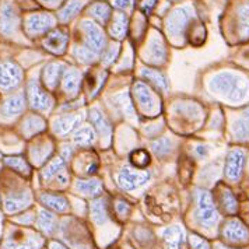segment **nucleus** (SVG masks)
I'll use <instances>...</instances> for the list:
<instances>
[{
	"label": "nucleus",
	"instance_id": "obj_1",
	"mask_svg": "<svg viewBox=\"0 0 249 249\" xmlns=\"http://www.w3.org/2000/svg\"><path fill=\"white\" fill-rule=\"evenodd\" d=\"M212 90L215 94H220L221 97L227 98L228 101L241 102L244 101L248 95L249 84L237 74L232 73H220L213 77Z\"/></svg>",
	"mask_w": 249,
	"mask_h": 249
},
{
	"label": "nucleus",
	"instance_id": "obj_2",
	"mask_svg": "<svg viewBox=\"0 0 249 249\" xmlns=\"http://www.w3.org/2000/svg\"><path fill=\"white\" fill-rule=\"evenodd\" d=\"M196 218L204 228H212L218 221V212L213 196L207 191H196Z\"/></svg>",
	"mask_w": 249,
	"mask_h": 249
},
{
	"label": "nucleus",
	"instance_id": "obj_3",
	"mask_svg": "<svg viewBox=\"0 0 249 249\" xmlns=\"http://www.w3.org/2000/svg\"><path fill=\"white\" fill-rule=\"evenodd\" d=\"M81 30L84 34V46L90 49L92 53L98 56L107 49V38L98 24L86 20L81 24Z\"/></svg>",
	"mask_w": 249,
	"mask_h": 249
},
{
	"label": "nucleus",
	"instance_id": "obj_4",
	"mask_svg": "<svg viewBox=\"0 0 249 249\" xmlns=\"http://www.w3.org/2000/svg\"><path fill=\"white\" fill-rule=\"evenodd\" d=\"M191 18H192V13L189 7H181L171 13L167 18V25H165L168 36H171L174 41L177 38L183 36Z\"/></svg>",
	"mask_w": 249,
	"mask_h": 249
},
{
	"label": "nucleus",
	"instance_id": "obj_5",
	"mask_svg": "<svg viewBox=\"0 0 249 249\" xmlns=\"http://www.w3.org/2000/svg\"><path fill=\"white\" fill-rule=\"evenodd\" d=\"M133 92H135V98H136L140 109L146 115L153 116L159 112L160 105L157 104V97L146 83L136 81L133 84Z\"/></svg>",
	"mask_w": 249,
	"mask_h": 249
},
{
	"label": "nucleus",
	"instance_id": "obj_6",
	"mask_svg": "<svg viewBox=\"0 0 249 249\" xmlns=\"http://www.w3.org/2000/svg\"><path fill=\"white\" fill-rule=\"evenodd\" d=\"M55 23L56 18L49 13H33L25 18V33L30 36H38L53 30Z\"/></svg>",
	"mask_w": 249,
	"mask_h": 249
},
{
	"label": "nucleus",
	"instance_id": "obj_7",
	"mask_svg": "<svg viewBox=\"0 0 249 249\" xmlns=\"http://www.w3.org/2000/svg\"><path fill=\"white\" fill-rule=\"evenodd\" d=\"M151 179V174L148 171L133 170L130 167H124L119 172L118 177V185L124 191H133L143 185H146Z\"/></svg>",
	"mask_w": 249,
	"mask_h": 249
},
{
	"label": "nucleus",
	"instance_id": "obj_8",
	"mask_svg": "<svg viewBox=\"0 0 249 249\" xmlns=\"http://www.w3.org/2000/svg\"><path fill=\"white\" fill-rule=\"evenodd\" d=\"M27 97H28V102L31 105L33 109L36 111H49L53 107V98L49 92H46L39 84L38 81H30L28 87H27Z\"/></svg>",
	"mask_w": 249,
	"mask_h": 249
},
{
	"label": "nucleus",
	"instance_id": "obj_9",
	"mask_svg": "<svg viewBox=\"0 0 249 249\" xmlns=\"http://www.w3.org/2000/svg\"><path fill=\"white\" fill-rule=\"evenodd\" d=\"M221 235L230 244H247L249 242V228L238 218H230L224 223Z\"/></svg>",
	"mask_w": 249,
	"mask_h": 249
},
{
	"label": "nucleus",
	"instance_id": "obj_10",
	"mask_svg": "<svg viewBox=\"0 0 249 249\" xmlns=\"http://www.w3.org/2000/svg\"><path fill=\"white\" fill-rule=\"evenodd\" d=\"M23 81V70L14 62H3L0 63V89L1 90H13L18 87Z\"/></svg>",
	"mask_w": 249,
	"mask_h": 249
},
{
	"label": "nucleus",
	"instance_id": "obj_11",
	"mask_svg": "<svg viewBox=\"0 0 249 249\" xmlns=\"http://www.w3.org/2000/svg\"><path fill=\"white\" fill-rule=\"evenodd\" d=\"M69 44V34L65 28H53L46 34L44 39V46L46 51L55 53V55H62L66 52V48Z\"/></svg>",
	"mask_w": 249,
	"mask_h": 249
},
{
	"label": "nucleus",
	"instance_id": "obj_12",
	"mask_svg": "<svg viewBox=\"0 0 249 249\" xmlns=\"http://www.w3.org/2000/svg\"><path fill=\"white\" fill-rule=\"evenodd\" d=\"M245 164V153L241 148H234L228 153L226 160V177L230 181L237 182L241 178L242 168Z\"/></svg>",
	"mask_w": 249,
	"mask_h": 249
},
{
	"label": "nucleus",
	"instance_id": "obj_13",
	"mask_svg": "<svg viewBox=\"0 0 249 249\" xmlns=\"http://www.w3.org/2000/svg\"><path fill=\"white\" fill-rule=\"evenodd\" d=\"M18 14L14 6L9 1H4L0 7V33L4 35H12L18 27Z\"/></svg>",
	"mask_w": 249,
	"mask_h": 249
},
{
	"label": "nucleus",
	"instance_id": "obj_14",
	"mask_svg": "<svg viewBox=\"0 0 249 249\" xmlns=\"http://www.w3.org/2000/svg\"><path fill=\"white\" fill-rule=\"evenodd\" d=\"M65 65L63 63H49L46 65L44 71H42V83L48 90H55L57 87V84L60 83V80L65 74Z\"/></svg>",
	"mask_w": 249,
	"mask_h": 249
},
{
	"label": "nucleus",
	"instance_id": "obj_15",
	"mask_svg": "<svg viewBox=\"0 0 249 249\" xmlns=\"http://www.w3.org/2000/svg\"><path fill=\"white\" fill-rule=\"evenodd\" d=\"M24 108H25V97H24V94L18 92V94L9 97L3 102V105L0 108V113L6 118H14L23 112Z\"/></svg>",
	"mask_w": 249,
	"mask_h": 249
},
{
	"label": "nucleus",
	"instance_id": "obj_16",
	"mask_svg": "<svg viewBox=\"0 0 249 249\" xmlns=\"http://www.w3.org/2000/svg\"><path fill=\"white\" fill-rule=\"evenodd\" d=\"M74 168L77 170L79 174L91 177L98 170V159L91 151L81 153L79 156V159L76 160V162H74Z\"/></svg>",
	"mask_w": 249,
	"mask_h": 249
},
{
	"label": "nucleus",
	"instance_id": "obj_17",
	"mask_svg": "<svg viewBox=\"0 0 249 249\" xmlns=\"http://www.w3.org/2000/svg\"><path fill=\"white\" fill-rule=\"evenodd\" d=\"M164 242L168 249H185V231L179 226H174L164 230Z\"/></svg>",
	"mask_w": 249,
	"mask_h": 249
},
{
	"label": "nucleus",
	"instance_id": "obj_18",
	"mask_svg": "<svg viewBox=\"0 0 249 249\" xmlns=\"http://www.w3.org/2000/svg\"><path fill=\"white\" fill-rule=\"evenodd\" d=\"M39 202L44 204L46 209L56 212V213H65L69 209L68 199L57 193H42L39 196Z\"/></svg>",
	"mask_w": 249,
	"mask_h": 249
},
{
	"label": "nucleus",
	"instance_id": "obj_19",
	"mask_svg": "<svg viewBox=\"0 0 249 249\" xmlns=\"http://www.w3.org/2000/svg\"><path fill=\"white\" fill-rule=\"evenodd\" d=\"M129 28V20L124 13H115L111 17V23L108 27L109 35L115 39H124L127 34Z\"/></svg>",
	"mask_w": 249,
	"mask_h": 249
},
{
	"label": "nucleus",
	"instance_id": "obj_20",
	"mask_svg": "<svg viewBox=\"0 0 249 249\" xmlns=\"http://www.w3.org/2000/svg\"><path fill=\"white\" fill-rule=\"evenodd\" d=\"M81 73H80L77 69H68L63 74V79H62V87L63 91L70 95V97H74L77 95L80 89V84H81Z\"/></svg>",
	"mask_w": 249,
	"mask_h": 249
},
{
	"label": "nucleus",
	"instance_id": "obj_21",
	"mask_svg": "<svg viewBox=\"0 0 249 249\" xmlns=\"http://www.w3.org/2000/svg\"><path fill=\"white\" fill-rule=\"evenodd\" d=\"M148 55V62L151 63H156V65H161L165 62V57H167V51H165V45L162 42V39L160 38V35H154L153 39H150V44L147 48Z\"/></svg>",
	"mask_w": 249,
	"mask_h": 249
},
{
	"label": "nucleus",
	"instance_id": "obj_22",
	"mask_svg": "<svg viewBox=\"0 0 249 249\" xmlns=\"http://www.w3.org/2000/svg\"><path fill=\"white\" fill-rule=\"evenodd\" d=\"M81 122V118L76 116V115H65L57 118L53 122V132L57 136H66L68 133L73 132L77 124Z\"/></svg>",
	"mask_w": 249,
	"mask_h": 249
},
{
	"label": "nucleus",
	"instance_id": "obj_23",
	"mask_svg": "<svg viewBox=\"0 0 249 249\" xmlns=\"http://www.w3.org/2000/svg\"><path fill=\"white\" fill-rule=\"evenodd\" d=\"M30 204H31V195L30 193H23L20 196L13 195V196H9L4 200V212L10 213V214L18 213L24 209H27Z\"/></svg>",
	"mask_w": 249,
	"mask_h": 249
},
{
	"label": "nucleus",
	"instance_id": "obj_24",
	"mask_svg": "<svg viewBox=\"0 0 249 249\" xmlns=\"http://www.w3.org/2000/svg\"><path fill=\"white\" fill-rule=\"evenodd\" d=\"M84 0H69L68 3L60 9V12L57 13V18L62 23H68L70 20H73L81 9L84 7Z\"/></svg>",
	"mask_w": 249,
	"mask_h": 249
},
{
	"label": "nucleus",
	"instance_id": "obj_25",
	"mask_svg": "<svg viewBox=\"0 0 249 249\" xmlns=\"http://www.w3.org/2000/svg\"><path fill=\"white\" fill-rule=\"evenodd\" d=\"M90 121H91V124H94V127L98 130V133L101 135V137L107 139V140L111 137L112 127H111L109 122L107 121V118H105V116H104L98 109H91Z\"/></svg>",
	"mask_w": 249,
	"mask_h": 249
},
{
	"label": "nucleus",
	"instance_id": "obj_26",
	"mask_svg": "<svg viewBox=\"0 0 249 249\" xmlns=\"http://www.w3.org/2000/svg\"><path fill=\"white\" fill-rule=\"evenodd\" d=\"M63 171H66V162H65V160L62 159V157H59V159L52 160L45 168L42 170L41 178H42L44 182H51L52 179H56Z\"/></svg>",
	"mask_w": 249,
	"mask_h": 249
},
{
	"label": "nucleus",
	"instance_id": "obj_27",
	"mask_svg": "<svg viewBox=\"0 0 249 249\" xmlns=\"http://www.w3.org/2000/svg\"><path fill=\"white\" fill-rule=\"evenodd\" d=\"M143 77L150 81L157 90L167 91L168 90V80L165 77V74L162 71H160L157 69H143L142 70Z\"/></svg>",
	"mask_w": 249,
	"mask_h": 249
},
{
	"label": "nucleus",
	"instance_id": "obj_28",
	"mask_svg": "<svg viewBox=\"0 0 249 249\" xmlns=\"http://www.w3.org/2000/svg\"><path fill=\"white\" fill-rule=\"evenodd\" d=\"M76 188L83 195L92 196V197L100 196L102 191H104L101 182L98 181V179H94V178H90V179H79L77 183H76Z\"/></svg>",
	"mask_w": 249,
	"mask_h": 249
},
{
	"label": "nucleus",
	"instance_id": "obj_29",
	"mask_svg": "<svg viewBox=\"0 0 249 249\" xmlns=\"http://www.w3.org/2000/svg\"><path fill=\"white\" fill-rule=\"evenodd\" d=\"M89 14L92 18H95L100 24H107L109 21V18L112 17L111 6H108V4H105L102 1L92 3L89 7Z\"/></svg>",
	"mask_w": 249,
	"mask_h": 249
},
{
	"label": "nucleus",
	"instance_id": "obj_30",
	"mask_svg": "<svg viewBox=\"0 0 249 249\" xmlns=\"http://www.w3.org/2000/svg\"><path fill=\"white\" fill-rule=\"evenodd\" d=\"M218 199H220V204L223 207V210L226 212L227 214H235L238 210V202L234 196V193L231 192L228 188L223 186L220 188V195H218Z\"/></svg>",
	"mask_w": 249,
	"mask_h": 249
},
{
	"label": "nucleus",
	"instance_id": "obj_31",
	"mask_svg": "<svg viewBox=\"0 0 249 249\" xmlns=\"http://www.w3.org/2000/svg\"><path fill=\"white\" fill-rule=\"evenodd\" d=\"M38 227L39 230L45 234V235H51L53 234V231L56 230V217L53 213L48 212V210H41L38 214Z\"/></svg>",
	"mask_w": 249,
	"mask_h": 249
},
{
	"label": "nucleus",
	"instance_id": "obj_32",
	"mask_svg": "<svg viewBox=\"0 0 249 249\" xmlns=\"http://www.w3.org/2000/svg\"><path fill=\"white\" fill-rule=\"evenodd\" d=\"M45 129V121L41 118V116H36V115H31L28 116L25 121L23 122V133L24 136L31 137L42 132Z\"/></svg>",
	"mask_w": 249,
	"mask_h": 249
},
{
	"label": "nucleus",
	"instance_id": "obj_33",
	"mask_svg": "<svg viewBox=\"0 0 249 249\" xmlns=\"http://www.w3.org/2000/svg\"><path fill=\"white\" fill-rule=\"evenodd\" d=\"M91 217L97 224H104L108 220V204L105 199H97L91 203Z\"/></svg>",
	"mask_w": 249,
	"mask_h": 249
},
{
	"label": "nucleus",
	"instance_id": "obj_34",
	"mask_svg": "<svg viewBox=\"0 0 249 249\" xmlns=\"http://www.w3.org/2000/svg\"><path fill=\"white\" fill-rule=\"evenodd\" d=\"M4 164L7 167H10L16 172L21 174L24 177H30L31 174V167L27 162V160L21 157V156H13V157H6L4 159Z\"/></svg>",
	"mask_w": 249,
	"mask_h": 249
},
{
	"label": "nucleus",
	"instance_id": "obj_35",
	"mask_svg": "<svg viewBox=\"0 0 249 249\" xmlns=\"http://www.w3.org/2000/svg\"><path fill=\"white\" fill-rule=\"evenodd\" d=\"M73 140H74V143H76L77 146H83V147L91 146V144H94V142H95V132H94V129L90 127V126L80 127L79 130L74 133Z\"/></svg>",
	"mask_w": 249,
	"mask_h": 249
},
{
	"label": "nucleus",
	"instance_id": "obj_36",
	"mask_svg": "<svg viewBox=\"0 0 249 249\" xmlns=\"http://www.w3.org/2000/svg\"><path fill=\"white\" fill-rule=\"evenodd\" d=\"M232 133L239 140H249V109L245 111L242 118L235 121L232 126Z\"/></svg>",
	"mask_w": 249,
	"mask_h": 249
},
{
	"label": "nucleus",
	"instance_id": "obj_37",
	"mask_svg": "<svg viewBox=\"0 0 249 249\" xmlns=\"http://www.w3.org/2000/svg\"><path fill=\"white\" fill-rule=\"evenodd\" d=\"M130 164L136 170H144V168H147V165L150 164V154H148L147 150L139 148V150L132 151V154H130Z\"/></svg>",
	"mask_w": 249,
	"mask_h": 249
},
{
	"label": "nucleus",
	"instance_id": "obj_38",
	"mask_svg": "<svg viewBox=\"0 0 249 249\" xmlns=\"http://www.w3.org/2000/svg\"><path fill=\"white\" fill-rule=\"evenodd\" d=\"M171 146H172V142L167 137H161L151 143V148L157 157H165L167 154H170Z\"/></svg>",
	"mask_w": 249,
	"mask_h": 249
},
{
	"label": "nucleus",
	"instance_id": "obj_39",
	"mask_svg": "<svg viewBox=\"0 0 249 249\" xmlns=\"http://www.w3.org/2000/svg\"><path fill=\"white\" fill-rule=\"evenodd\" d=\"M52 153V146L51 144H41L39 147L31 150V159L34 160L35 164H42Z\"/></svg>",
	"mask_w": 249,
	"mask_h": 249
},
{
	"label": "nucleus",
	"instance_id": "obj_40",
	"mask_svg": "<svg viewBox=\"0 0 249 249\" xmlns=\"http://www.w3.org/2000/svg\"><path fill=\"white\" fill-rule=\"evenodd\" d=\"M115 101L118 102L116 105L122 108V112H124L127 118H132V116L135 115L133 105L130 104L129 98H127V95H124V94H122V95H118V97H115Z\"/></svg>",
	"mask_w": 249,
	"mask_h": 249
},
{
	"label": "nucleus",
	"instance_id": "obj_41",
	"mask_svg": "<svg viewBox=\"0 0 249 249\" xmlns=\"http://www.w3.org/2000/svg\"><path fill=\"white\" fill-rule=\"evenodd\" d=\"M118 53H119V45H118V44L107 48V49L104 51V55H102V63H104V65H111L113 60L116 59Z\"/></svg>",
	"mask_w": 249,
	"mask_h": 249
},
{
	"label": "nucleus",
	"instance_id": "obj_42",
	"mask_svg": "<svg viewBox=\"0 0 249 249\" xmlns=\"http://www.w3.org/2000/svg\"><path fill=\"white\" fill-rule=\"evenodd\" d=\"M39 244L34 241H28V242H9L6 244L4 249H38Z\"/></svg>",
	"mask_w": 249,
	"mask_h": 249
},
{
	"label": "nucleus",
	"instance_id": "obj_43",
	"mask_svg": "<svg viewBox=\"0 0 249 249\" xmlns=\"http://www.w3.org/2000/svg\"><path fill=\"white\" fill-rule=\"evenodd\" d=\"M111 6L121 12H127L133 9L135 0H111Z\"/></svg>",
	"mask_w": 249,
	"mask_h": 249
},
{
	"label": "nucleus",
	"instance_id": "obj_44",
	"mask_svg": "<svg viewBox=\"0 0 249 249\" xmlns=\"http://www.w3.org/2000/svg\"><path fill=\"white\" fill-rule=\"evenodd\" d=\"M189 242H191L192 249H210L209 242H207L204 238L199 237V235H196V234H192V235H191Z\"/></svg>",
	"mask_w": 249,
	"mask_h": 249
},
{
	"label": "nucleus",
	"instance_id": "obj_45",
	"mask_svg": "<svg viewBox=\"0 0 249 249\" xmlns=\"http://www.w3.org/2000/svg\"><path fill=\"white\" fill-rule=\"evenodd\" d=\"M115 212H116V214L119 215V217H127L129 213H130V206L126 203V202H122V200H119V202H116L115 204Z\"/></svg>",
	"mask_w": 249,
	"mask_h": 249
},
{
	"label": "nucleus",
	"instance_id": "obj_46",
	"mask_svg": "<svg viewBox=\"0 0 249 249\" xmlns=\"http://www.w3.org/2000/svg\"><path fill=\"white\" fill-rule=\"evenodd\" d=\"M156 4H157V0H140V10L143 12V14L147 16L153 12Z\"/></svg>",
	"mask_w": 249,
	"mask_h": 249
},
{
	"label": "nucleus",
	"instance_id": "obj_47",
	"mask_svg": "<svg viewBox=\"0 0 249 249\" xmlns=\"http://www.w3.org/2000/svg\"><path fill=\"white\" fill-rule=\"evenodd\" d=\"M39 1H42L44 4H46V6H51V7H55V6H57L62 0H39Z\"/></svg>",
	"mask_w": 249,
	"mask_h": 249
},
{
	"label": "nucleus",
	"instance_id": "obj_48",
	"mask_svg": "<svg viewBox=\"0 0 249 249\" xmlns=\"http://www.w3.org/2000/svg\"><path fill=\"white\" fill-rule=\"evenodd\" d=\"M49 248H51V249H68V248H66V247H63V245H62L60 242H56V241L51 242Z\"/></svg>",
	"mask_w": 249,
	"mask_h": 249
},
{
	"label": "nucleus",
	"instance_id": "obj_49",
	"mask_svg": "<svg viewBox=\"0 0 249 249\" xmlns=\"http://www.w3.org/2000/svg\"><path fill=\"white\" fill-rule=\"evenodd\" d=\"M215 249H231V248H227V247H223V245H217V248Z\"/></svg>",
	"mask_w": 249,
	"mask_h": 249
}]
</instances>
